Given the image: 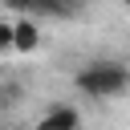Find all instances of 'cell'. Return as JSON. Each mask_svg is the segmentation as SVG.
<instances>
[{"label": "cell", "instance_id": "cell-1", "mask_svg": "<svg viewBox=\"0 0 130 130\" xmlns=\"http://www.w3.org/2000/svg\"><path fill=\"white\" fill-rule=\"evenodd\" d=\"M73 85H77L85 98H93V102H98V98H118V93L130 89V69H126L122 61H89V65L77 69Z\"/></svg>", "mask_w": 130, "mask_h": 130}, {"label": "cell", "instance_id": "cell-2", "mask_svg": "<svg viewBox=\"0 0 130 130\" xmlns=\"http://www.w3.org/2000/svg\"><path fill=\"white\" fill-rule=\"evenodd\" d=\"M32 130H81V114H77V106L57 102V106H49V110L37 118Z\"/></svg>", "mask_w": 130, "mask_h": 130}, {"label": "cell", "instance_id": "cell-3", "mask_svg": "<svg viewBox=\"0 0 130 130\" xmlns=\"http://www.w3.org/2000/svg\"><path fill=\"white\" fill-rule=\"evenodd\" d=\"M41 49V28H37V20L32 16H20V20H12V53H37Z\"/></svg>", "mask_w": 130, "mask_h": 130}, {"label": "cell", "instance_id": "cell-4", "mask_svg": "<svg viewBox=\"0 0 130 130\" xmlns=\"http://www.w3.org/2000/svg\"><path fill=\"white\" fill-rule=\"evenodd\" d=\"M0 53H12V24L0 20Z\"/></svg>", "mask_w": 130, "mask_h": 130}, {"label": "cell", "instance_id": "cell-5", "mask_svg": "<svg viewBox=\"0 0 130 130\" xmlns=\"http://www.w3.org/2000/svg\"><path fill=\"white\" fill-rule=\"evenodd\" d=\"M126 16H130V4H126Z\"/></svg>", "mask_w": 130, "mask_h": 130}]
</instances>
